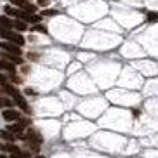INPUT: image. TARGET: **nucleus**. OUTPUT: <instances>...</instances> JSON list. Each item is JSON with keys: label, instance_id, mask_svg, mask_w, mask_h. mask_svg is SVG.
Returning <instances> with one entry per match:
<instances>
[{"label": "nucleus", "instance_id": "obj_5", "mask_svg": "<svg viewBox=\"0 0 158 158\" xmlns=\"http://www.w3.org/2000/svg\"><path fill=\"white\" fill-rule=\"evenodd\" d=\"M0 70H5V71H9L10 75H14L16 73V66L10 63V61H0Z\"/></svg>", "mask_w": 158, "mask_h": 158}, {"label": "nucleus", "instance_id": "obj_9", "mask_svg": "<svg viewBox=\"0 0 158 158\" xmlns=\"http://www.w3.org/2000/svg\"><path fill=\"white\" fill-rule=\"evenodd\" d=\"M23 10L28 12V14H35V12H37V7H35L33 4H28V2H26V4L23 5Z\"/></svg>", "mask_w": 158, "mask_h": 158}, {"label": "nucleus", "instance_id": "obj_13", "mask_svg": "<svg viewBox=\"0 0 158 158\" xmlns=\"http://www.w3.org/2000/svg\"><path fill=\"white\" fill-rule=\"evenodd\" d=\"M10 2L14 5H18V7H23V5L26 4V0H10Z\"/></svg>", "mask_w": 158, "mask_h": 158}, {"label": "nucleus", "instance_id": "obj_10", "mask_svg": "<svg viewBox=\"0 0 158 158\" xmlns=\"http://www.w3.org/2000/svg\"><path fill=\"white\" fill-rule=\"evenodd\" d=\"M12 106V101L9 98H0V108H10Z\"/></svg>", "mask_w": 158, "mask_h": 158}, {"label": "nucleus", "instance_id": "obj_6", "mask_svg": "<svg viewBox=\"0 0 158 158\" xmlns=\"http://www.w3.org/2000/svg\"><path fill=\"white\" fill-rule=\"evenodd\" d=\"M4 57H5L7 61H10L12 64H21V63H23L21 56H14V54H9V52H4Z\"/></svg>", "mask_w": 158, "mask_h": 158}, {"label": "nucleus", "instance_id": "obj_12", "mask_svg": "<svg viewBox=\"0 0 158 158\" xmlns=\"http://www.w3.org/2000/svg\"><path fill=\"white\" fill-rule=\"evenodd\" d=\"M148 21H149V23L158 21V14H156V12H149V14H148Z\"/></svg>", "mask_w": 158, "mask_h": 158}, {"label": "nucleus", "instance_id": "obj_2", "mask_svg": "<svg viewBox=\"0 0 158 158\" xmlns=\"http://www.w3.org/2000/svg\"><path fill=\"white\" fill-rule=\"evenodd\" d=\"M12 99H14V102L18 104L19 108H21V110H23V111L30 113V106H28V102H26V99H24L23 96H21V94L18 92V90H16V92L12 94Z\"/></svg>", "mask_w": 158, "mask_h": 158}, {"label": "nucleus", "instance_id": "obj_18", "mask_svg": "<svg viewBox=\"0 0 158 158\" xmlns=\"http://www.w3.org/2000/svg\"><path fill=\"white\" fill-rule=\"evenodd\" d=\"M35 158H45V156H42V155H38V156H35Z\"/></svg>", "mask_w": 158, "mask_h": 158}, {"label": "nucleus", "instance_id": "obj_14", "mask_svg": "<svg viewBox=\"0 0 158 158\" xmlns=\"http://www.w3.org/2000/svg\"><path fill=\"white\" fill-rule=\"evenodd\" d=\"M10 158H26V155L19 151V153H12V155H10Z\"/></svg>", "mask_w": 158, "mask_h": 158}, {"label": "nucleus", "instance_id": "obj_15", "mask_svg": "<svg viewBox=\"0 0 158 158\" xmlns=\"http://www.w3.org/2000/svg\"><path fill=\"white\" fill-rule=\"evenodd\" d=\"M5 84H7V77L0 73V85H5Z\"/></svg>", "mask_w": 158, "mask_h": 158}, {"label": "nucleus", "instance_id": "obj_4", "mask_svg": "<svg viewBox=\"0 0 158 158\" xmlns=\"http://www.w3.org/2000/svg\"><path fill=\"white\" fill-rule=\"evenodd\" d=\"M0 28H14V21L9 18V16H0Z\"/></svg>", "mask_w": 158, "mask_h": 158}, {"label": "nucleus", "instance_id": "obj_7", "mask_svg": "<svg viewBox=\"0 0 158 158\" xmlns=\"http://www.w3.org/2000/svg\"><path fill=\"white\" fill-rule=\"evenodd\" d=\"M0 137L5 141H9V143H12L14 141V134L12 132H9V130H0Z\"/></svg>", "mask_w": 158, "mask_h": 158}, {"label": "nucleus", "instance_id": "obj_11", "mask_svg": "<svg viewBox=\"0 0 158 158\" xmlns=\"http://www.w3.org/2000/svg\"><path fill=\"white\" fill-rule=\"evenodd\" d=\"M5 16H14L16 18V14H18V9H14V7H5Z\"/></svg>", "mask_w": 158, "mask_h": 158}, {"label": "nucleus", "instance_id": "obj_3", "mask_svg": "<svg viewBox=\"0 0 158 158\" xmlns=\"http://www.w3.org/2000/svg\"><path fill=\"white\" fill-rule=\"evenodd\" d=\"M5 122H14V120H19V113L16 110H10V108H5L4 113H2Z\"/></svg>", "mask_w": 158, "mask_h": 158}, {"label": "nucleus", "instance_id": "obj_16", "mask_svg": "<svg viewBox=\"0 0 158 158\" xmlns=\"http://www.w3.org/2000/svg\"><path fill=\"white\" fill-rule=\"evenodd\" d=\"M54 14H56V10H52V9L44 10V16H54Z\"/></svg>", "mask_w": 158, "mask_h": 158}, {"label": "nucleus", "instance_id": "obj_1", "mask_svg": "<svg viewBox=\"0 0 158 158\" xmlns=\"http://www.w3.org/2000/svg\"><path fill=\"white\" fill-rule=\"evenodd\" d=\"M0 49H4V52H9V54H14V56H21L19 45H16V44H12V42H7V40L0 42Z\"/></svg>", "mask_w": 158, "mask_h": 158}, {"label": "nucleus", "instance_id": "obj_8", "mask_svg": "<svg viewBox=\"0 0 158 158\" xmlns=\"http://www.w3.org/2000/svg\"><path fill=\"white\" fill-rule=\"evenodd\" d=\"M14 28L18 30V31H24V30L28 28V24L24 23L23 19H18V21H14Z\"/></svg>", "mask_w": 158, "mask_h": 158}, {"label": "nucleus", "instance_id": "obj_17", "mask_svg": "<svg viewBox=\"0 0 158 158\" xmlns=\"http://www.w3.org/2000/svg\"><path fill=\"white\" fill-rule=\"evenodd\" d=\"M35 30H37V31H45V28H44V26H40V24L33 26V31H35Z\"/></svg>", "mask_w": 158, "mask_h": 158}]
</instances>
